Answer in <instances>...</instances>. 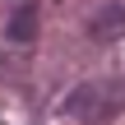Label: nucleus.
<instances>
[{"mask_svg": "<svg viewBox=\"0 0 125 125\" xmlns=\"http://www.w3.org/2000/svg\"><path fill=\"white\" fill-rule=\"evenodd\" d=\"M9 37H14V42H32V37H37V9H32V5H23V9L9 19Z\"/></svg>", "mask_w": 125, "mask_h": 125, "instance_id": "7ed1b4c3", "label": "nucleus"}, {"mask_svg": "<svg viewBox=\"0 0 125 125\" xmlns=\"http://www.w3.org/2000/svg\"><path fill=\"white\" fill-rule=\"evenodd\" d=\"M116 107H125V83H111V79H88L65 97V111L74 121H88V125H97Z\"/></svg>", "mask_w": 125, "mask_h": 125, "instance_id": "f257e3e1", "label": "nucleus"}, {"mask_svg": "<svg viewBox=\"0 0 125 125\" xmlns=\"http://www.w3.org/2000/svg\"><path fill=\"white\" fill-rule=\"evenodd\" d=\"M88 37L93 42H116V37H125V5H102L88 19Z\"/></svg>", "mask_w": 125, "mask_h": 125, "instance_id": "f03ea898", "label": "nucleus"}]
</instances>
